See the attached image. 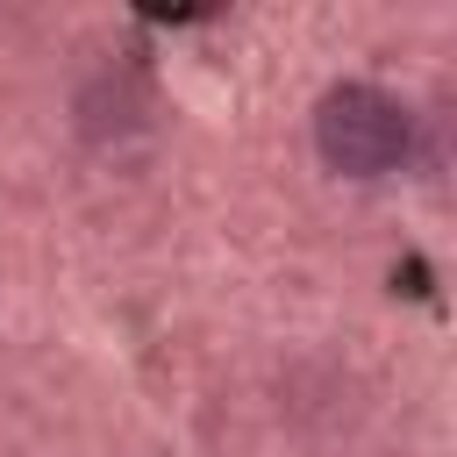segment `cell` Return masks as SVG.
Returning a JSON list of instances; mask_svg holds the SVG:
<instances>
[{
	"mask_svg": "<svg viewBox=\"0 0 457 457\" xmlns=\"http://www.w3.org/2000/svg\"><path fill=\"white\" fill-rule=\"evenodd\" d=\"M414 143V114L364 79H343L314 100V150L336 179H386Z\"/></svg>",
	"mask_w": 457,
	"mask_h": 457,
	"instance_id": "obj_1",
	"label": "cell"
}]
</instances>
